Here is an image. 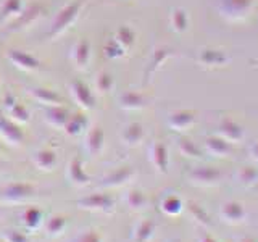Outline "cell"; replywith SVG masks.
Masks as SVG:
<instances>
[{
  "instance_id": "6da1fadb",
  "label": "cell",
  "mask_w": 258,
  "mask_h": 242,
  "mask_svg": "<svg viewBox=\"0 0 258 242\" xmlns=\"http://www.w3.org/2000/svg\"><path fill=\"white\" fill-rule=\"evenodd\" d=\"M32 194H34V189L28 184H12L4 191V197L8 202H23L32 197Z\"/></svg>"
},
{
  "instance_id": "7a4b0ae2",
  "label": "cell",
  "mask_w": 258,
  "mask_h": 242,
  "mask_svg": "<svg viewBox=\"0 0 258 242\" xmlns=\"http://www.w3.org/2000/svg\"><path fill=\"white\" fill-rule=\"evenodd\" d=\"M21 223L26 229L29 231H36L40 228L42 224V212L37 208H28L24 210V213L21 216Z\"/></svg>"
},
{
  "instance_id": "3957f363",
  "label": "cell",
  "mask_w": 258,
  "mask_h": 242,
  "mask_svg": "<svg viewBox=\"0 0 258 242\" xmlns=\"http://www.w3.org/2000/svg\"><path fill=\"white\" fill-rule=\"evenodd\" d=\"M68 226V220L64 216H52L48 218L47 223H45V232L48 234L50 237H56V236H61V234L64 232V229H67Z\"/></svg>"
},
{
  "instance_id": "277c9868",
  "label": "cell",
  "mask_w": 258,
  "mask_h": 242,
  "mask_svg": "<svg viewBox=\"0 0 258 242\" xmlns=\"http://www.w3.org/2000/svg\"><path fill=\"white\" fill-rule=\"evenodd\" d=\"M103 204H105V200L102 197H86L78 202L79 208H87V210L100 208V207H103Z\"/></svg>"
},
{
  "instance_id": "5b68a950",
  "label": "cell",
  "mask_w": 258,
  "mask_h": 242,
  "mask_svg": "<svg viewBox=\"0 0 258 242\" xmlns=\"http://www.w3.org/2000/svg\"><path fill=\"white\" fill-rule=\"evenodd\" d=\"M81 166H78V163L75 161L71 166H70V179L73 183H76V184H84L87 181V177L84 176L83 173V169H79Z\"/></svg>"
},
{
  "instance_id": "8992f818",
  "label": "cell",
  "mask_w": 258,
  "mask_h": 242,
  "mask_svg": "<svg viewBox=\"0 0 258 242\" xmlns=\"http://www.w3.org/2000/svg\"><path fill=\"white\" fill-rule=\"evenodd\" d=\"M4 240L5 242H29L26 234L20 232V231H7L4 236Z\"/></svg>"
},
{
  "instance_id": "52a82bcc",
  "label": "cell",
  "mask_w": 258,
  "mask_h": 242,
  "mask_svg": "<svg viewBox=\"0 0 258 242\" xmlns=\"http://www.w3.org/2000/svg\"><path fill=\"white\" fill-rule=\"evenodd\" d=\"M37 165L40 168H44V169H50V166L53 165V157H52V153H39V157H37Z\"/></svg>"
},
{
  "instance_id": "ba28073f",
  "label": "cell",
  "mask_w": 258,
  "mask_h": 242,
  "mask_svg": "<svg viewBox=\"0 0 258 242\" xmlns=\"http://www.w3.org/2000/svg\"><path fill=\"white\" fill-rule=\"evenodd\" d=\"M71 242H100V239L94 232H86V234H83V236H78L75 240H71Z\"/></svg>"
},
{
  "instance_id": "9c48e42d",
  "label": "cell",
  "mask_w": 258,
  "mask_h": 242,
  "mask_svg": "<svg viewBox=\"0 0 258 242\" xmlns=\"http://www.w3.org/2000/svg\"><path fill=\"white\" fill-rule=\"evenodd\" d=\"M0 242H5V240H4V239H0Z\"/></svg>"
}]
</instances>
